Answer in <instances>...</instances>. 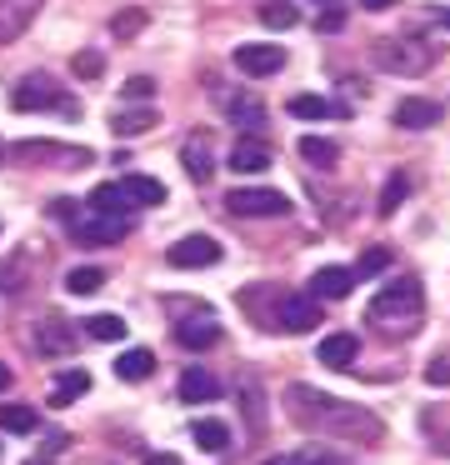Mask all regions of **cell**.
Segmentation results:
<instances>
[{
  "label": "cell",
  "mask_w": 450,
  "mask_h": 465,
  "mask_svg": "<svg viewBox=\"0 0 450 465\" xmlns=\"http://www.w3.org/2000/svg\"><path fill=\"white\" fill-rule=\"evenodd\" d=\"M435 121H440V105L425 101V95H405V101H395V125L400 131H430Z\"/></svg>",
  "instance_id": "4fadbf2b"
},
{
  "label": "cell",
  "mask_w": 450,
  "mask_h": 465,
  "mask_svg": "<svg viewBox=\"0 0 450 465\" xmlns=\"http://www.w3.org/2000/svg\"><path fill=\"white\" fill-rule=\"evenodd\" d=\"M150 95H155V81H150V75H130V81H125V101H140V105H145Z\"/></svg>",
  "instance_id": "836d02e7"
},
{
  "label": "cell",
  "mask_w": 450,
  "mask_h": 465,
  "mask_svg": "<svg viewBox=\"0 0 450 465\" xmlns=\"http://www.w3.org/2000/svg\"><path fill=\"white\" fill-rule=\"evenodd\" d=\"M285 111L295 115V121H330V115H335L340 105H330L325 95H290Z\"/></svg>",
  "instance_id": "603a6c76"
},
{
  "label": "cell",
  "mask_w": 450,
  "mask_h": 465,
  "mask_svg": "<svg viewBox=\"0 0 450 465\" xmlns=\"http://www.w3.org/2000/svg\"><path fill=\"white\" fill-rule=\"evenodd\" d=\"M135 231V215L130 211H80L75 221H70V241L75 245H115L125 241V235Z\"/></svg>",
  "instance_id": "3957f363"
},
{
  "label": "cell",
  "mask_w": 450,
  "mask_h": 465,
  "mask_svg": "<svg viewBox=\"0 0 450 465\" xmlns=\"http://www.w3.org/2000/svg\"><path fill=\"white\" fill-rule=\"evenodd\" d=\"M175 341L185 345V351H210V345L220 341V325L210 321V315H190V321L175 325Z\"/></svg>",
  "instance_id": "e0dca14e"
},
{
  "label": "cell",
  "mask_w": 450,
  "mask_h": 465,
  "mask_svg": "<svg viewBox=\"0 0 450 465\" xmlns=\"http://www.w3.org/2000/svg\"><path fill=\"white\" fill-rule=\"evenodd\" d=\"M40 425V415L30 411V405H0V430H10V435H30Z\"/></svg>",
  "instance_id": "484cf974"
},
{
  "label": "cell",
  "mask_w": 450,
  "mask_h": 465,
  "mask_svg": "<svg viewBox=\"0 0 450 465\" xmlns=\"http://www.w3.org/2000/svg\"><path fill=\"white\" fill-rule=\"evenodd\" d=\"M320 5H330V0H320Z\"/></svg>",
  "instance_id": "f6af8a7d"
},
{
  "label": "cell",
  "mask_w": 450,
  "mask_h": 465,
  "mask_svg": "<svg viewBox=\"0 0 450 465\" xmlns=\"http://www.w3.org/2000/svg\"><path fill=\"white\" fill-rule=\"evenodd\" d=\"M405 191H410L405 175H390V181H385V195H380V215H395V205L405 201Z\"/></svg>",
  "instance_id": "f546056e"
},
{
  "label": "cell",
  "mask_w": 450,
  "mask_h": 465,
  "mask_svg": "<svg viewBox=\"0 0 450 465\" xmlns=\"http://www.w3.org/2000/svg\"><path fill=\"white\" fill-rule=\"evenodd\" d=\"M85 335L90 341H125V321H120V315H90Z\"/></svg>",
  "instance_id": "f1b7e54d"
},
{
  "label": "cell",
  "mask_w": 450,
  "mask_h": 465,
  "mask_svg": "<svg viewBox=\"0 0 450 465\" xmlns=\"http://www.w3.org/2000/svg\"><path fill=\"white\" fill-rule=\"evenodd\" d=\"M165 261L175 265V271H200V265H215L220 261V241H215V235H180V241L165 251Z\"/></svg>",
  "instance_id": "8992f818"
},
{
  "label": "cell",
  "mask_w": 450,
  "mask_h": 465,
  "mask_svg": "<svg viewBox=\"0 0 450 465\" xmlns=\"http://www.w3.org/2000/svg\"><path fill=\"white\" fill-rule=\"evenodd\" d=\"M180 155H185V175H190V181L205 185V181H210V171H215V165H210V145H205V135H190Z\"/></svg>",
  "instance_id": "7402d4cb"
},
{
  "label": "cell",
  "mask_w": 450,
  "mask_h": 465,
  "mask_svg": "<svg viewBox=\"0 0 450 465\" xmlns=\"http://www.w3.org/2000/svg\"><path fill=\"white\" fill-rule=\"evenodd\" d=\"M275 325L285 335H305V331H315L320 325V305H315V295H280L275 301Z\"/></svg>",
  "instance_id": "52a82bcc"
},
{
  "label": "cell",
  "mask_w": 450,
  "mask_h": 465,
  "mask_svg": "<svg viewBox=\"0 0 450 465\" xmlns=\"http://www.w3.org/2000/svg\"><path fill=\"white\" fill-rule=\"evenodd\" d=\"M235 65L250 75V81H265V75H275L280 65H285V51H280V45L255 41V45H240V51H235Z\"/></svg>",
  "instance_id": "9c48e42d"
},
{
  "label": "cell",
  "mask_w": 450,
  "mask_h": 465,
  "mask_svg": "<svg viewBox=\"0 0 450 465\" xmlns=\"http://www.w3.org/2000/svg\"><path fill=\"white\" fill-rule=\"evenodd\" d=\"M40 465H45V460H40Z\"/></svg>",
  "instance_id": "bcb514c9"
},
{
  "label": "cell",
  "mask_w": 450,
  "mask_h": 465,
  "mask_svg": "<svg viewBox=\"0 0 450 465\" xmlns=\"http://www.w3.org/2000/svg\"><path fill=\"white\" fill-rule=\"evenodd\" d=\"M5 155H10V145H5V141H0V161H5Z\"/></svg>",
  "instance_id": "7bdbcfd3"
},
{
  "label": "cell",
  "mask_w": 450,
  "mask_h": 465,
  "mask_svg": "<svg viewBox=\"0 0 450 465\" xmlns=\"http://www.w3.org/2000/svg\"><path fill=\"white\" fill-rule=\"evenodd\" d=\"M265 465H300L295 455H275V460H265Z\"/></svg>",
  "instance_id": "60d3db41"
},
{
  "label": "cell",
  "mask_w": 450,
  "mask_h": 465,
  "mask_svg": "<svg viewBox=\"0 0 450 465\" xmlns=\"http://www.w3.org/2000/svg\"><path fill=\"white\" fill-rule=\"evenodd\" d=\"M375 61L385 65V71H405V75H415V71H425V61H430V51L425 45H410V41H380L375 45Z\"/></svg>",
  "instance_id": "8fae6325"
},
{
  "label": "cell",
  "mask_w": 450,
  "mask_h": 465,
  "mask_svg": "<svg viewBox=\"0 0 450 465\" xmlns=\"http://www.w3.org/2000/svg\"><path fill=\"white\" fill-rule=\"evenodd\" d=\"M230 171L235 175H260V171H270L275 165V151H270L265 141H255V135H240L235 145H230Z\"/></svg>",
  "instance_id": "ba28073f"
},
{
  "label": "cell",
  "mask_w": 450,
  "mask_h": 465,
  "mask_svg": "<svg viewBox=\"0 0 450 465\" xmlns=\"http://www.w3.org/2000/svg\"><path fill=\"white\" fill-rule=\"evenodd\" d=\"M380 271H390V251H365L355 265V281H370V275H380Z\"/></svg>",
  "instance_id": "1f68e13d"
},
{
  "label": "cell",
  "mask_w": 450,
  "mask_h": 465,
  "mask_svg": "<svg viewBox=\"0 0 450 465\" xmlns=\"http://www.w3.org/2000/svg\"><path fill=\"white\" fill-rule=\"evenodd\" d=\"M350 285H355V271H345V265H320L310 275V295H320V301H345Z\"/></svg>",
  "instance_id": "5bb4252c"
},
{
  "label": "cell",
  "mask_w": 450,
  "mask_h": 465,
  "mask_svg": "<svg viewBox=\"0 0 450 465\" xmlns=\"http://www.w3.org/2000/svg\"><path fill=\"white\" fill-rule=\"evenodd\" d=\"M315 25H320V31H340V25H345V15H340V11H335V5H330V11H325V15H320V21H315Z\"/></svg>",
  "instance_id": "74e56055"
},
{
  "label": "cell",
  "mask_w": 450,
  "mask_h": 465,
  "mask_svg": "<svg viewBox=\"0 0 450 465\" xmlns=\"http://www.w3.org/2000/svg\"><path fill=\"white\" fill-rule=\"evenodd\" d=\"M40 5L45 0H0V45L20 41L30 31V21L40 15Z\"/></svg>",
  "instance_id": "30bf717a"
},
{
  "label": "cell",
  "mask_w": 450,
  "mask_h": 465,
  "mask_svg": "<svg viewBox=\"0 0 450 465\" xmlns=\"http://www.w3.org/2000/svg\"><path fill=\"white\" fill-rule=\"evenodd\" d=\"M140 25H145V11H120V15H110V35H120V41H130Z\"/></svg>",
  "instance_id": "4dcf8cb0"
},
{
  "label": "cell",
  "mask_w": 450,
  "mask_h": 465,
  "mask_svg": "<svg viewBox=\"0 0 450 465\" xmlns=\"http://www.w3.org/2000/svg\"><path fill=\"white\" fill-rule=\"evenodd\" d=\"M300 465H355V460H345V455H335V450H315V455H305Z\"/></svg>",
  "instance_id": "8d00e7d4"
},
{
  "label": "cell",
  "mask_w": 450,
  "mask_h": 465,
  "mask_svg": "<svg viewBox=\"0 0 450 465\" xmlns=\"http://www.w3.org/2000/svg\"><path fill=\"white\" fill-rule=\"evenodd\" d=\"M5 385H10V371H5V365H0V391H5Z\"/></svg>",
  "instance_id": "b9f144b4"
},
{
  "label": "cell",
  "mask_w": 450,
  "mask_h": 465,
  "mask_svg": "<svg viewBox=\"0 0 450 465\" xmlns=\"http://www.w3.org/2000/svg\"><path fill=\"white\" fill-rule=\"evenodd\" d=\"M370 321H375L380 331H415L420 325V281H410V275L390 281L385 291L370 301Z\"/></svg>",
  "instance_id": "7a4b0ae2"
},
{
  "label": "cell",
  "mask_w": 450,
  "mask_h": 465,
  "mask_svg": "<svg viewBox=\"0 0 450 465\" xmlns=\"http://www.w3.org/2000/svg\"><path fill=\"white\" fill-rule=\"evenodd\" d=\"M360 5H365V11H390L395 0H360Z\"/></svg>",
  "instance_id": "f35d334b"
},
{
  "label": "cell",
  "mask_w": 450,
  "mask_h": 465,
  "mask_svg": "<svg viewBox=\"0 0 450 465\" xmlns=\"http://www.w3.org/2000/svg\"><path fill=\"white\" fill-rule=\"evenodd\" d=\"M70 71H75V75H85V81H95V75L105 71V61H100V51H75Z\"/></svg>",
  "instance_id": "d6a6232c"
},
{
  "label": "cell",
  "mask_w": 450,
  "mask_h": 465,
  "mask_svg": "<svg viewBox=\"0 0 450 465\" xmlns=\"http://www.w3.org/2000/svg\"><path fill=\"white\" fill-rule=\"evenodd\" d=\"M100 285H105V271H95V265H75V271H65V291L70 295H95Z\"/></svg>",
  "instance_id": "4316f807"
},
{
  "label": "cell",
  "mask_w": 450,
  "mask_h": 465,
  "mask_svg": "<svg viewBox=\"0 0 450 465\" xmlns=\"http://www.w3.org/2000/svg\"><path fill=\"white\" fill-rule=\"evenodd\" d=\"M440 25H450V11H445V15H440Z\"/></svg>",
  "instance_id": "ee69618b"
},
{
  "label": "cell",
  "mask_w": 450,
  "mask_h": 465,
  "mask_svg": "<svg viewBox=\"0 0 450 465\" xmlns=\"http://www.w3.org/2000/svg\"><path fill=\"white\" fill-rule=\"evenodd\" d=\"M355 355H360V341L350 331H335V335H325V341H320L315 361L330 365V371H350V361H355Z\"/></svg>",
  "instance_id": "9a60e30c"
},
{
  "label": "cell",
  "mask_w": 450,
  "mask_h": 465,
  "mask_svg": "<svg viewBox=\"0 0 450 465\" xmlns=\"http://www.w3.org/2000/svg\"><path fill=\"white\" fill-rule=\"evenodd\" d=\"M425 381H430V385H450V355H445V361L435 355V361L425 365Z\"/></svg>",
  "instance_id": "e575fe53"
},
{
  "label": "cell",
  "mask_w": 450,
  "mask_h": 465,
  "mask_svg": "<svg viewBox=\"0 0 450 465\" xmlns=\"http://www.w3.org/2000/svg\"><path fill=\"white\" fill-rule=\"evenodd\" d=\"M150 125H155V111L150 105H130V111H115V121H110V131L125 141V135H145Z\"/></svg>",
  "instance_id": "44dd1931"
},
{
  "label": "cell",
  "mask_w": 450,
  "mask_h": 465,
  "mask_svg": "<svg viewBox=\"0 0 450 465\" xmlns=\"http://www.w3.org/2000/svg\"><path fill=\"white\" fill-rule=\"evenodd\" d=\"M300 155H305L310 165H320V171H330V165L340 161V145L325 141V135H305V141H300Z\"/></svg>",
  "instance_id": "d4e9b609"
},
{
  "label": "cell",
  "mask_w": 450,
  "mask_h": 465,
  "mask_svg": "<svg viewBox=\"0 0 450 465\" xmlns=\"http://www.w3.org/2000/svg\"><path fill=\"white\" fill-rule=\"evenodd\" d=\"M230 215H245V221H270V215H285L290 201L280 191H265V185H240V191L225 195Z\"/></svg>",
  "instance_id": "5b68a950"
},
{
  "label": "cell",
  "mask_w": 450,
  "mask_h": 465,
  "mask_svg": "<svg viewBox=\"0 0 450 465\" xmlns=\"http://www.w3.org/2000/svg\"><path fill=\"white\" fill-rule=\"evenodd\" d=\"M260 21H265L270 31H290V25L300 21V11L290 0H265V5H260Z\"/></svg>",
  "instance_id": "83f0119b"
},
{
  "label": "cell",
  "mask_w": 450,
  "mask_h": 465,
  "mask_svg": "<svg viewBox=\"0 0 450 465\" xmlns=\"http://www.w3.org/2000/svg\"><path fill=\"white\" fill-rule=\"evenodd\" d=\"M35 341H40V351H45V355H70V351H75V335H70V325L60 321V315H50V321H40Z\"/></svg>",
  "instance_id": "ac0fdd59"
},
{
  "label": "cell",
  "mask_w": 450,
  "mask_h": 465,
  "mask_svg": "<svg viewBox=\"0 0 450 465\" xmlns=\"http://www.w3.org/2000/svg\"><path fill=\"white\" fill-rule=\"evenodd\" d=\"M190 435H195V445H200V450H210V455H220L230 445V425L225 420H195V430H190Z\"/></svg>",
  "instance_id": "cb8c5ba5"
},
{
  "label": "cell",
  "mask_w": 450,
  "mask_h": 465,
  "mask_svg": "<svg viewBox=\"0 0 450 465\" xmlns=\"http://www.w3.org/2000/svg\"><path fill=\"white\" fill-rule=\"evenodd\" d=\"M85 391H90V371H85V365H70V371H60L55 385H50V405L65 411V405H75Z\"/></svg>",
  "instance_id": "2e32d148"
},
{
  "label": "cell",
  "mask_w": 450,
  "mask_h": 465,
  "mask_svg": "<svg viewBox=\"0 0 450 465\" xmlns=\"http://www.w3.org/2000/svg\"><path fill=\"white\" fill-rule=\"evenodd\" d=\"M10 105H15V111H60V115H75V101H70V95L60 91L45 71L25 75V81L15 85V95H10Z\"/></svg>",
  "instance_id": "277c9868"
},
{
  "label": "cell",
  "mask_w": 450,
  "mask_h": 465,
  "mask_svg": "<svg viewBox=\"0 0 450 465\" xmlns=\"http://www.w3.org/2000/svg\"><path fill=\"white\" fill-rule=\"evenodd\" d=\"M290 415H295L305 430H320V435H360V440H385V425L375 420L370 411L360 405H345L325 391H310V385H290Z\"/></svg>",
  "instance_id": "6da1fadb"
},
{
  "label": "cell",
  "mask_w": 450,
  "mask_h": 465,
  "mask_svg": "<svg viewBox=\"0 0 450 465\" xmlns=\"http://www.w3.org/2000/svg\"><path fill=\"white\" fill-rule=\"evenodd\" d=\"M230 115H235V121L245 115V125H260V105L255 101H230Z\"/></svg>",
  "instance_id": "d590c367"
},
{
  "label": "cell",
  "mask_w": 450,
  "mask_h": 465,
  "mask_svg": "<svg viewBox=\"0 0 450 465\" xmlns=\"http://www.w3.org/2000/svg\"><path fill=\"white\" fill-rule=\"evenodd\" d=\"M120 195H125L130 211H145V205H165L170 201L165 181H155V175H120Z\"/></svg>",
  "instance_id": "7c38bea8"
},
{
  "label": "cell",
  "mask_w": 450,
  "mask_h": 465,
  "mask_svg": "<svg viewBox=\"0 0 450 465\" xmlns=\"http://www.w3.org/2000/svg\"><path fill=\"white\" fill-rule=\"evenodd\" d=\"M215 395H220V385H215V375H210V371H200V365H190V371L180 375V401L200 405V401H215Z\"/></svg>",
  "instance_id": "d6986e66"
},
{
  "label": "cell",
  "mask_w": 450,
  "mask_h": 465,
  "mask_svg": "<svg viewBox=\"0 0 450 465\" xmlns=\"http://www.w3.org/2000/svg\"><path fill=\"white\" fill-rule=\"evenodd\" d=\"M150 371H155V355H150L145 345H130V351H120V361H115V375H120V381H145Z\"/></svg>",
  "instance_id": "ffe728a7"
},
{
  "label": "cell",
  "mask_w": 450,
  "mask_h": 465,
  "mask_svg": "<svg viewBox=\"0 0 450 465\" xmlns=\"http://www.w3.org/2000/svg\"><path fill=\"white\" fill-rule=\"evenodd\" d=\"M145 465H180V460H175V455H150Z\"/></svg>",
  "instance_id": "ab89813d"
}]
</instances>
